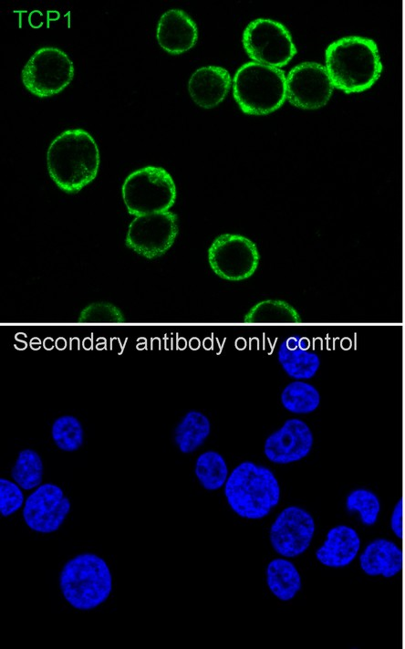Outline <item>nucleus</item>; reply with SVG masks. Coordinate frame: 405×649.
Here are the masks:
<instances>
[{
	"label": "nucleus",
	"mask_w": 405,
	"mask_h": 649,
	"mask_svg": "<svg viewBox=\"0 0 405 649\" xmlns=\"http://www.w3.org/2000/svg\"><path fill=\"white\" fill-rule=\"evenodd\" d=\"M121 193L129 214L135 217L169 211L176 200L171 175L164 168L152 165L130 173Z\"/></svg>",
	"instance_id": "423d86ee"
},
{
	"label": "nucleus",
	"mask_w": 405,
	"mask_h": 649,
	"mask_svg": "<svg viewBox=\"0 0 405 649\" xmlns=\"http://www.w3.org/2000/svg\"><path fill=\"white\" fill-rule=\"evenodd\" d=\"M208 261L220 277L240 281L255 272L259 253L256 245L249 238L237 234H223L210 246Z\"/></svg>",
	"instance_id": "1a4fd4ad"
},
{
	"label": "nucleus",
	"mask_w": 405,
	"mask_h": 649,
	"mask_svg": "<svg viewBox=\"0 0 405 649\" xmlns=\"http://www.w3.org/2000/svg\"><path fill=\"white\" fill-rule=\"evenodd\" d=\"M210 432L209 419L198 411H190L177 425L174 441L182 453L189 454L203 444Z\"/></svg>",
	"instance_id": "412c9836"
},
{
	"label": "nucleus",
	"mask_w": 405,
	"mask_h": 649,
	"mask_svg": "<svg viewBox=\"0 0 405 649\" xmlns=\"http://www.w3.org/2000/svg\"><path fill=\"white\" fill-rule=\"evenodd\" d=\"M346 508L348 512L358 513L361 523L369 527L378 521L380 502L378 496L371 490L357 488L347 496Z\"/></svg>",
	"instance_id": "393cba45"
},
{
	"label": "nucleus",
	"mask_w": 405,
	"mask_h": 649,
	"mask_svg": "<svg viewBox=\"0 0 405 649\" xmlns=\"http://www.w3.org/2000/svg\"><path fill=\"white\" fill-rule=\"evenodd\" d=\"M24 495L19 486L8 479H0V512L3 517H9L23 505Z\"/></svg>",
	"instance_id": "cd10ccee"
},
{
	"label": "nucleus",
	"mask_w": 405,
	"mask_h": 649,
	"mask_svg": "<svg viewBox=\"0 0 405 649\" xmlns=\"http://www.w3.org/2000/svg\"><path fill=\"white\" fill-rule=\"evenodd\" d=\"M403 553L393 541L378 538L370 541L359 555V566L369 576L392 578L402 570Z\"/></svg>",
	"instance_id": "a211bd4d"
},
{
	"label": "nucleus",
	"mask_w": 405,
	"mask_h": 649,
	"mask_svg": "<svg viewBox=\"0 0 405 649\" xmlns=\"http://www.w3.org/2000/svg\"><path fill=\"white\" fill-rule=\"evenodd\" d=\"M361 539L358 533L347 525L331 528L323 544L316 550L319 563L329 568H343L358 556Z\"/></svg>",
	"instance_id": "dca6fc26"
},
{
	"label": "nucleus",
	"mask_w": 405,
	"mask_h": 649,
	"mask_svg": "<svg viewBox=\"0 0 405 649\" xmlns=\"http://www.w3.org/2000/svg\"><path fill=\"white\" fill-rule=\"evenodd\" d=\"M325 59L334 87L346 93L365 91L382 71L377 44L364 37H345L332 42L326 49Z\"/></svg>",
	"instance_id": "f03ea898"
},
{
	"label": "nucleus",
	"mask_w": 405,
	"mask_h": 649,
	"mask_svg": "<svg viewBox=\"0 0 405 649\" xmlns=\"http://www.w3.org/2000/svg\"><path fill=\"white\" fill-rule=\"evenodd\" d=\"M59 587L75 609L92 610L107 601L112 590V576L99 556L85 552L70 559L59 574Z\"/></svg>",
	"instance_id": "20e7f679"
},
{
	"label": "nucleus",
	"mask_w": 405,
	"mask_h": 649,
	"mask_svg": "<svg viewBox=\"0 0 405 649\" xmlns=\"http://www.w3.org/2000/svg\"><path fill=\"white\" fill-rule=\"evenodd\" d=\"M316 530L312 515L303 508L289 506L275 518L269 529L273 550L284 558L303 554L310 546Z\"/></svg>",
	"instance_id": "9b49d317"
},
{
	"label": "nucleus",
	"mask_w": 405,
	"mask_h": 649,
	"mask_svg": "<svg viewBox=\"0 0 405 649\" xmlns=\"http://www.w3.org/2000/svg\"><path fill=\"white\" fill-rule=\"evenodd\" d=\"M178 231V217L171 211L140 215L130 224L125 243L137 254L153 259L168 251Z\"/></svg>",
	"instance_id": "9d476101"
},
{
	"label": "nucleus",
	"mask_w": 405,
	"mask_h": 649,
	"mask_svg": "<svg viewBox=\"0 0 405 649\" xmlns=\"http://www.w3.org/2000/svg\"><path fill=\"white\" fill-rule=\"evenodd\" d=\"M265 577L269 591L282 602L294 599L302 587L300 573L287 558L272 560L267 564Z\"/></svg>",
	"instance_id": "aec40b11"
},
{
	"label": "nucleus",
	"mask_w": 405,
	"mask_h": 649,
	"mask_svg": "<svg viewBox=\"0 0 405 649\" xmlns=\"http://www.w3.org/2000/svg\"><path fill=\"white\" fill-rule=\"evenodd\" d=\"M243 45L254 62L278 68L288 64L296 53L288 29L269 18L250 22L243 33Z\"/></svg>",
	"instance_id": "6e6552de"
},
{
	"label": "nucleus",
	"mask_w": 405,
	"mask_h": 649,
	"mask_svg": "<svg viewBox=\"0 0 405 649\" xmlns=\"http://www.w3.org/2000/svg\"><path fill=\"white\" fill-rule=\"evenodd\" d=\"M25 88L38 98L58 94L74 77V65L68 56L53 47L37 49L22 69Z\"/></svg>",
	"instance_id": "0eeeda50"
},
{
	"label": "nucleus",
	"mask_w": 405,
	"mask_h": 649,
	"mask_svg": "<svg viewBox=\"0 0 405 649\" xmlns=\"http://www.w3.org/2000/svg\"><path fill=\"white\" fill-rule=\"evenodd\" d=\"M313 443L314 437L308 425L300 419L292 418L266 438L264 453L272 463L290 464L306 457Z\"/></svg>",
	"instance_id": "4468645a"
},
{
	"label": "nucleus",
	"mask_w": 405,
	"mask_h": 649,
	"mask_svg": "<svg viewBox=\"0 0 405 649\" xmlns=\"http://www.w3.org/2000/svg\"><path fill=\"white\" fill-rule=\"evenodd\" d=\"M231 87L227 69L218 66H205L196 69L188 82L192 100L200 107L211 109L220 104Z\"/></svg>",
	"instance_id": "f3484780"
},
{
	"label": "nucleus",
	"mask_w": 405,
	"mask_h": 649,
	"mask_svg": "<svg viewBox=\"0 0 405 649\" xmlns=\"http://www.w3.org/2000/svg\"><path fill=\"white\" fill-rule=\"evenodd\" d=\"M281 403L291 413H309L318 407L320 394L312 384L297 380L284 388Z\"/></svg>",
	"instance_id": "5701e85b"
},
{
	"label": "nucleus",
	"mask_w": 405,
	"mask_h": 649,
	"mask_svg": "<svg viewBox=\"0 0 405 649\" xmlns=\"http://www.w3.org/2000/svg\"><path fill=\"white\" fill-rule=\"evenodd\" d=\"M298 335L288 337L279 346L277 358L286 373L296 380H307L315 376L320 359L313 351L299 346Z\"/></svg>",
	"instance_id": "6ab92c4d"
},
{
	"label": "nucleus",
	"mask_w": 405,
	"mask_h": 649,
	"mask_svg": "<svg viewBox=\"0 0 405 649\" xmlns=\"http://www.w3.org/2000/svg\"><path fill=\"white\" fill-rule=\"evenodd\" d=\"M280 486L266 466L251 461L239 464L229 475L224 496L231 509L245 519H261L280 500Z\"/></svg>",
	"instance_id": "7ed1b4c3"
},
{
	"label": "nucleus",
	"mask_w": 405,
	"mask_h": 649,
	"mask_svg": "<svg viewBox=\"0 0 405 649\" xmlns=\"http://www.w3.org/2000/svg\"><path fill=\"white\" fill-rule=\"evenodd\" d=\"M402 512H403V501L400 498L396 503L390 517V528L392 532L399 539H402Z\"/></svg>",
	"instance_id": "c756f323"
},
{
	"label": "nucleus",
	"mask_w": 405,
	"mask_h": 649,
	"mask_svg": "<svg viewBox=\"0 0 405 649\" xmlns=\"http://www.w3.org/2000/svg\"><path fill=\"white\" fill-rule=\"evenodd\" d=\"M51 434L56 445L63 451H76L83 444L84 431L81 424L71 415L57 418L53 423Z\"/></svg>",
	"instance_id": "a878e982"
},
{
	"label": "nucleus",
	"mask_w": 405,
	"mask_h": 649,
	"mask_svg": "<svg viewBox=\"0 0 405 649\" xmlns=\"http://www.w3.org/2000/svg\"><path fill=\"white\" fill-rule=\"evenodd\" d=\"M70 501L57 485H40L28 496L23 518L29 529L40 533L57 531L70 511Z\"/></svg>",
	"instance_id": "ddd939ff"
},
{
	"label": "nucleus",
	"mask_w": 405,
	"mask_h": 649,
	"mask_svg": "<svg viewBox=\"0 0 405 649\" xmlns=\"http://www.w3.org/2000/svg\"><path fill=\"white\" fill-rule=\"evenodd\" d=\"M80 321H122L119 309L109 304L97 303L86 308L80 316Z\"/></svg>",
	"instance_id": "c85d7f7f"
},
{
	"label": "nucleus",
	"mask_w": 405,
	"mask_h": 649,
	"mask_svg": "<svg viewBox=\"0 0 405 649\" xmlns=\"http://www.w3.org/2000/svg\"><path fill=\"white\" fill-rule=\"evenodd\" d=\"M245 321H298V317L296 311L284 301L265 300L251 309Z\"/></svg>",
	"instance_id": "bb28decb"
},
{
	"label": "nucleus",
	"mask_w": 405,
	"mask_h": 649,
	"mask_svg": "<svg viewBox=\"0 0 405 649\" xmlns=\"http://www.w3.org/2000/svg\"><path fill=\"white\" fill-rule=\"evenodd\" d=\"M233 94L244 113H271L286 99V76L278 68L247 62L234 76Z\"/></svg>",
	"instance_id": "39448f33"
},
{
	"label": "nucleus",
	"mask_w": 405,
	"mask_h": 649,
	"mask_svg": "<svg viewBox=\"0 0 405 649\" xmlns=\"http://www.w3.org/2000/svg\"><path fill=\"white\" fill-rule=\"evenodd\" d=\"M156 37L162 49L179 55L194 47L198 39V29L195 22L184 11L170 9L159 19Z\"/></svg>",
	"instance_id": "2eb2a0df"
},
{
	"label": "nucleus",
	"mask_w": 405,
	"mask_h": 649,
	"mask_svg": "<svg viewBox=\"0 0 405 649\" xmlns=\"http://www.w3.org/2000/svg\"><path fill=\"white\" fill-rule=\"evenodd\" d=\"M194 473L202 487L212 491L224 487L230 475L224 458L215 451H206L198 456Z\"/></svg>",
	"instance_id": "4be33fe9"
},
{
	"label": "nucleus",
	"mask_w": 405,
	"mask_h": 649,
	"mask_svg": "<svg viewBox=\"0 0 405 649\" xmlns=\"http://www.w3.org/2000/svg\"><path fill=\"white\" fill-rule=\"evenodd\" d=\"M49 176L67 194H77L97 176L99 151L83 129L67 130L57 136L47 152Z\"/></svg>",
	"instance_id": "f257e3e1"
},
{
	"label": "nucleus",
	"mask_w": 405,
	"mask_h": 649,
	"mask_svg": "<svg viewBox=\"0 0 405 649\" xmlns=\"http://www.w3.org/2000/svg\"><path fill=\"white\" fill-rule=\"evenodd\" d=\"M333 89L326 67L317 62L300 63L286 76V99L297 108L316 110L325 106Z\"/></svg>",
	"instance_id": "f8f14e48"
},
{
	"label": "nucleus",
	"mask_w": 405,
	"mask_h": 649,
	"mask_svg": "<svg viewBox=\"0 0 405 649\" xmlns=\"http://www.w3.org/2000/svg\"><path fill=\"white\" fill-rule=\"evenodd\" d=\"M11 476L23 489L30 490L38 487L43 477V463L40 455L28 448L20 451L11 470Z\"/></svg>",
	"instance_id": "b1692460"
}]
</instances>
